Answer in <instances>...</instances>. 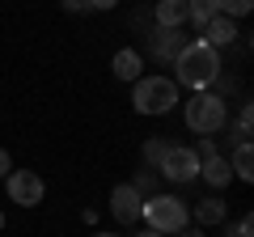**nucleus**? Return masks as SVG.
Segmentation results:
<instances>
[{"mask_svg": "<svg viewBox=\"0 0 254 237\" xmlns=\"http://www.w3.org/2000/svg\"><path fill=\"white\" fill-rule=\"evenodd\" d=\"M237 38H242V30H237L233 17H220V13H216V17L203 26V43H208L212 51H220V47H233Z\"/></svg>", "mask_w": 254, "mask_h": 237, "instance_id": "10", "label": "nucleus"}, {"mask_svg": "<svg viewBox=\"0 0 254 237\" xmlns=\"http://www.w3.org/2000/svg\"><path fill=\"white\" fill-rule=\"evenodd\" d=\"M178 102L182 98H178L174 76L148 72V76H140V81L131 85V106H136V115H170Z\"/></svg>", "mask_w": 254, "mask_h": 237, "instance_id": "3", "label": "nucleus"}, {"mask_svg": "<svg viewBox=\"0 0 254 237\" xmlns=\"http://www.w3.org/2000/svg\"><path fill=\"white\" fill-rule=\"evenodd\" d=\"M140 220H144L153 233H178V229L190 225V203L182 195H148L144 208H140Z\"/></svg>", "mask_w": 254, "mask_h": 237, "instance_id": "4", "label": "nucleus"}, {"mask_svg": "<svg viewBox=\"0 0 254 237\" xmlns=\"http://www.w3.org/2000/svg\"><path fill=\"white\" fill-rule=\"evenodd\" d=\"M199 178L212 186V191H220V186H229V178H233V170H229V157H208V161H199Z\"/></svg>", "mask_w": 254, "mask_h": 237, "instance_id": "13", "label": "nucleus"}, {"mask_svg": "<svg viewBox=\"0 0 254 237\" xmlns=\"http://www.w3.org/2000/svg\"><path fill=\"white\" fill-rule=\"evenodd\" d=\"M4 191H9V199L21 203V208H38V203H43V195H47V182L38 178L34 170H9Z\"/></svg>", "mask_w": 254, "mask_h": 237, "instance_id": "6", "label": "nucleus"}, {"mask_svg": "<svg viewBox=\"0 0 254 237\" xmlns=\"http://www.w3.org/2000/svg\"><path fill=\"white\" fill-rule=\"evenodd\" d=\"M229 170H233V178H242V182H254V148L237 144L233 157H229Z\"/></svg>", "mask_w": 254, "mask_h": 237, "instance_id": "15", "label": "nucleus"}, {"mask_svg": "<svg viewBox=\"0 0 254 237\" xmlns=\"http://www.w3.org/2000/svg\"><path fill=\"white\" fill-rule=\"evenodd\" d=\"M229 127V144H250V136H254V110H250V102H242V110H237V118L233 123H225Z\"/></svg>", "mask_w": 254, "mask_h": 237, "instance_id": "14", "label": "nucleus"}, {"mask_svg": "<svg viewBox=\"0 0 254 237\" xmlns=\"http://www.w3.org/2000/svg\"><path fill=\"white\" fill-rule=\"evenodd\" d=\"M182 118H187V127L195 131V136H216L229 123V106H225L220 93L199 89V93H190V98L182 102Z\"/></svg>", "mask_w": 254, "mask_h": 237, "instance_id": "2", "label": "nucleus"}, {"mask_svg": "<svg viewBox=\"0 0 254 237\" xmlns=\"http://www.w3.org/2000/svg\"><path fill=\"white\" fill-rule=\"evenodd\" d=\"M212 17H216V0H187V26H195V34H203Z\"/></svg>", "mask_w": 254, "mask_h": 237, "instance_id": "16", "label": "nucleus"}, {"mask_svg": "<svg viewBox=\"0 0 254 237\" xmlns=\"http://www.w3.org/2000/svg\"><path fill=\"white\" fill-rule=\"evenodd\" d=\"M136 237H165V233H153V229H140Z\"/></svg>", "mask_w": 254, "mask_h": 237, "instance_id": "26", "label": "nucleus"}, {"mask_svg": "<svg viewBox=\"0 0 254 237\" xmlns=\"http://www.w3.org/2000/svg\"><path fill=\"white\" fill-rule=\"evenodd\" d=\"M0 229H4V212H0Z\"/></svg>", "mask_w": 254, "mask_h": 237, "instance_id": "28", "label": "nucleus"}, {"mask_svg": "<svg viewBox=\"0 0 254 237\" xmlns=\"http://www.w3.org/2000/svg\"><path fill=\"white\" fill-rule=\"evenodd\" d=\"M140 208H144V195H140L131 182H119L115 191H110V216H115L119 225H136Z\"/></svg>", "mask_w": 254, "mask_h": 237, "instance_id": "7", "label": "nucleus"}, {"mask_svg": "<svg viewBox=\"0 0 254 237\" xmlns=\"http://www.w3.org/2000/svg\"><path fill=\"white\" fill-rule=\"evenodd\" d=\"M119 0H89V13H110Z\"/></svg>", "mask_w": 254, "mask_h": 237, "instance_id": "23", "label": "nucleus"}, {"mask_svg": "<svg viewBox=\"0 0 254 237\" xmlns=\"http://www.w3.org/2000/svg\"><path fill=\"white\" fill-rule=\"evenodd\" d=\"M64 13H89V0H60Z\"/></svg>", "mask_w": 254, "mask_h": 237, "instance_id": "22", "label": "nucleus"}, {"mask_svg": "<svg viewBox=\"0 0 254 237\" xmlns=\"http://www.w3.org/2000/svg\"><path fill=\"white\" fill-rule=\"evenodd\" d=\"M178 237H208V233H203L199 225H187V229H178Z\"/></svg>", "mask_w": 254, "mask_h": 237, "instance_id": "25", "label": "nucleus"}, {"mask_svg": "<svg viewBox=\"0 0 254 237\" xmlns=\"http://www.w3.org/2000/svg\"><path fill=\"white\" fill-rule=\"evenodd\" d=\"M110 72H115L119 81L136 85L140 76H144V55H140L136 47H123V51H115V59H110Z\"/></svg>", "mask_w": 254, "mask_h": 237, "instance_id": "9", "label": "nucleus"}, {"mask_svg": "<svg viewBox=\"0 0 254 237\" xmlns=\"http://www.w3.org/2000/svg\"><path fill=\"white\" fill-rule=\"evenodd\" d=\"M229 220V203L220 199V195H203V199H195V225L199 229H216Z\"/></svg>", "mask_w": 254, "mask_h": 237, "instance_id": "11", "label": "nucleus"}, {"mask_svg": "<svg viewBox=\"0 0 254 237\" xmlns=\"http://www.w3.org/2000/svg\"><path fill=\"white\" fill-rule=\"evenodd\" d=\"M195 157H199V161H208V157H220L216 136H199V140H195Z\"/></svg>", "mask_w": 254, "mask_h": 237, "instance_id": "19", "label": "nucleus"}, {"mask_svg": "<svg viewBox=\"0 0 254 237\" xmlns=\"http://www.w3.org/2000/svg\"><path fill=\"white\" fill-rule=\"evenodd\" d=\"M229 237H254V220H250V212H246V216L233 225V233H229Z\"/></svg>", "mask_w": 254, "mask_h": 237, "instance_id": "21", "label": "nucleus"}, {"mask_svg": "<svg viewBox=\"0 0 254 237\" xmlns=\"http://www.w3.org/2000/svg\"><path fill=\"white\" fill-rule=\"evenodd\" d=\"M254 9V0H216V13H220V17H246V13H250Z\"/></svg>", "mask_w": 254, "mask_h": 237, "instance_id": "18", "label": "nucleus"}, {"mask_svg": "<svg viewBox=\"0 0 254 237\" xmlns=\"http://www.w3.org/2000/svg\"><path fill=\"white\" fill-rule=\"evenodd\" d=\"M165 153H170V140H161V136H148L144 140V165H148V170H157Z\"/></svg>", "mask_w": 254, "mask_h": 237, "instance_id": "17", "label": "nucleus"}, {"mask_svg": "<svg viewBox=\"0 0 254 237\" xmlns=\"http://www.w3.org/2000/svg\"><path fill=\"white\" fill-rule=\"evenodd\" d=\"M153 182H157V170H140V174H136V182H131V186H136V191H140V195L148 199V195H157V191H153Z\"/></svg>", "mask_w": 254, "mask_h": 237, "instance_id": "20", "label": "nucleus"}, {"mask_svg": "<svg viewBox=\"0 0 254 237\" xmlns=\"http://www.w3.org/2000/svg\"><path fill=\"white\" fill-rule=\"evenodd\" d=\"M190 43V34H182V30H161L157 26L153 34H148V55H153L157 64H174L178 59V51Z\"/></svg>", "mask_w": 254, "mask_h": 237, "instance_id": "8", "label": "nucleus"}, {"mask_svg": "<svg viewBox=\"0 0 254 237\" xmlns=\"http://www.w3.org/2000/svg\"><path fill=\"white\" fill-rule=\"evenodd\" d=\"M9 170H13V157H9V148H0V178H9Z\"/></svg>", "mask_w": 254, "mask_h": 237, "instance_id": "24", "label": "nucleus"}, {"mask_svg": "<svg viewBox=\"0 0 254 237\" xmlns=\"http://www.w3.org/2000/svg\"><path fill=\"white\" fill-rule=\"evenodd\" d=\"M157 174H161L165 182H174V186L195 182V178H199V157H195V148H187V144H170V153L161 157Z\"/></svg>", "mask_w": 254, "mask_h": 237, "instance_id": "5", "label": "nucleus"}, {"mask_svg": "<svg viewBox=\"0 0 254 237\" xmlns=\"http://www.w3.org/2000/svg\"><path fill=\"white\" fill-rule=\"evenodd\" d=\"M153 17H157L161 30H182L187 26V0H157Z\"/></svg>", "mask_w": 254, "mask_h": 237, "instance_id": "12", "label": "nucleus"}, {"mask_svg": "<svg viewBox=\"0 0 254 237\" xmlns=\"http://www.w3.org/2000/svg\"><path fill=\"white\" fill-rule=\"evenodd\" d=\"M93 237H119V233H93Z\"/></svg>", "mask_w": 254, "mask_h": 237, "instance_id": "27", "label": "nucleus"}, {"mask_svg": "<svg viewBox=\"0 0 254 237\" xmlns=\"http://www.w3.org/2000/svg\"><path fill=\"white\" fill-rule=\"evenodd\" d=\"M216 81H220V51H212L203 38H190L174 59V85L199 93V89H212Z\"/></svg>", "mask_w": 254, "mask_h": 237, "instance_id": "1", "label": "nucleus"}]
</instances>
